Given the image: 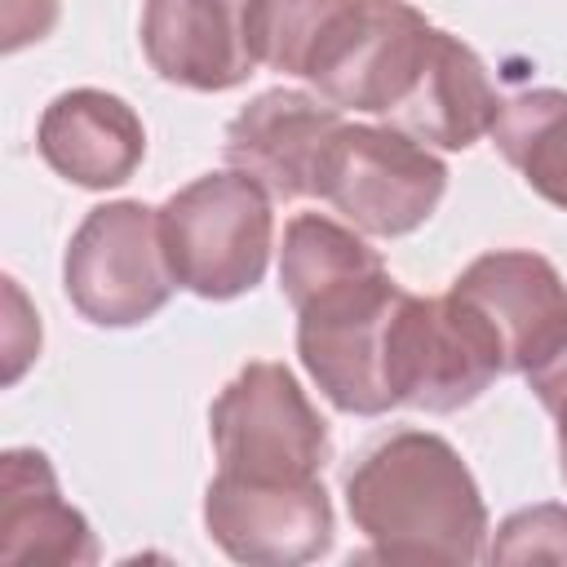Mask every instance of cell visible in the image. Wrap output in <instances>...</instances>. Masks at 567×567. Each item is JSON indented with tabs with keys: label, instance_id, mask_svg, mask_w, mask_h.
Wrapping results in <instances>:
<instances>
[{
	"label": "cell",
	"instance_id": "obj_1",
	"mask_svg": "<svg viewBox=\"0 0 567 567\" xmlns=\"http://www.w3.org/2000/svg\"><path fill=\"white\" fill-rule=\"evenodd\" d=\"M346 509L381 563L487 558V505L461 452L434 430H394L346 474Z\"/></svg>",
	"mask_w": 567,
	"mask_h": 567
},
{
	"label": "cell",
	"instance_id": "obj_2",
	"mask_svg": "<svg viewBox=\"0 0 567 567\" xmlns=\"http://www.w3.org/2000/svg\"><path fill=\"white\" fill-rule=\"evenodd\" d=\"M159 230L177 288L204 301L244 297L270 261V190L239 168L204 173L159 204Z\"/></svg>",
	"mask_w": 567,
	"mask_h": 567
},
{
	"label": "cell",
	"instance_id": "obj_3",
	"mask_svg": "<svg viewBox=\"0 0 567 567\" xmlns=\"http://www.w3.org/2000/svg\"><path fill=\"white\" fill-rule=\"evenodd\" d=\"M408 288L394 275L368 270L341 279L297 306V354L310 381L337 412L381 416L394 408L390 394V332Z\"/></svg>",
	"mask_w": 567,
	"mask_h": 567
},
{
	"label": "cell",
	"instance_id": "obj_4",
	"mask_svg": "<svg viewBox=\"0 0 567 567\" xmlns=\"http://www.w3.org/2000/svg\"><path fill=\"white\" fill-rule=\"evenodd\" d=\"M208 439L221 474L261 483L319 478L332 456L328 421L275 359H257L221 385L208 408Z\"/></svg>",
	"mask_w": 567,
	"mask_h": 567
},
{
	"label": "cell",
	"instance_id": "obj_5",
	"mask_svg": "<svg viewBox=\"0 0 567 567\" xmlns=\"http://www.w3.org/2000/svg\"><path fill=\"white\" fill-rule=\"evenodd\" d=\"M62 288L71 306L97 328H137L159 315L177 288L159 208L142 199L89 208L66 244Z\"/></svg>",
	"mask_w": 567,
	"mask_h": 567
},
{
	"label": "cell",
	"instance_id": "obj_6",
	"mask_svg": "<svg viewBox=\"0 0 567 567\" xmlns=\"http://www.w3.org/2000/svg\"><path fill=\"white\" fill-rule=\"evenodd\" d=\"M447 190V164L394 124H341L323 168L319 199H328L363 235L399 239L430 221Z\"/></svg>",
	"mask_w": 567,
	"mask_h": 567
},
{
	"label": "cell",
	"instance_id": "obj_7",
	"mask_svg": "<svg viewBox=\"0 0 567 567\" xmlns=\"http://www.w3.org/2000/svg\"><path fill=\"white\" fill-rule=\"evenodd\" d=\"M496 377H505V354L474 306H465L452 288L443 297L403 292L390 332L394 408L456 412Z\"/></svg>",
	"mask_w": 567,
	"mask_h": 567
},
{
	"label": "cell",
	"instance_id": "obj_8",
	"mask_svg": "<svg viewBox=\"0 0 567 567\" xmlns=\"http://www.w3.org/2000/svg\"><path fill=\"white\" fill-rule=\"evenodd\" d=\"M204 527L213 545L252 567H297L332 549V501L323 478H235L213 474L204 492Z\"/></svg>",
	"mask_w": 567,
	"mask_h": 567
},
{
	"label": "cell",
	"instance_id": "obj_9",
	"mask_svg": "<svg viewBox=\"0 0 567 567\" xmlns=\"http://www.w3.org/2000/svg\"><path fill=\"white\" fill-rule=\"evenodd\" d=\"M439 27L403 0H359L310 84L323 102L363 115H394L412 93Z\"/></svg>",
	"mask_w": 567,
	"mask_h": 567
},
{
	"label": "cell",
	"instance_id": "obj_10",
	"mask_svg": "<svg viewBox=\"0 0 567 567\" xmlns=\"http://www.w3.org/2000/svg\"><path fill=\"white\" fill-rule=\"evenodd\" d=\"M452 292L496 332L505 372H532L567 341V284L558 266L532 248H496L474 257Z\"/></svg>",
	"mask_w": 567,
	"mask_h": 567
},
{
	"label": "cell",
	"instance_id": "obj_11",
	"mask_svg": "<svg viewBox=\"0 0 567 567\" xmlns=\"http://www.w3.org/2000/svg\"><path fill=\"white\" fill-rule=\"evenodd\" d=\"M346 124L341 106L301 89H266L226 124V164L257 177L270 199L319 195L323 155Z\"/></svg>",
	"mask_w": 567,
	"mask_h": 567
},
{
	"label": "cell",
	"instance_id": "obj_12",
	"mask_svg": "<svg viewBox=\"0 0 567 567\" xmlns=\"http://www.w3.org/2000/svg\"><path fill=\"white\" fill-rule=\"evenodd\" d=\"M252 0H146L142 4V53L151 71L177 89L226 93L257 66Z\"/></svg>",
	"mask_w": 567,
	"mask_h": 567
},
{
	"label": "cell",
	"instance_id": "obj_13",
	"mask_svg": "<svg viewBox=\"0 0 567 567\" xmlns=\"http://www.w3.org/2000/svg\"><path fill=\"white\" fill-rule=\"evenodd\" d=\"M35 151L58 177L84 190H111L137 173L146 128L124 97L106 89H66L44 106Z\"/></svg>",
	"mask_w": 567,
	"mask_h": 567
},
{
	"label": "cell",
	"instance_id": "obj_14",
	"mask_svg": "<svg viewBox=\"0 0 567 567\" xmlns=\"http://www.w3.org/2000/svg\"><path fill=\"white\" fill-rule=\"evenodd\" d=\"M0 558L4 563H97L89 518L62 501L44 452L0 456Z\"/></svg>",
	"mask_w": 567,
	"mask_h": 567
},
{
	"label": "cell",
	"instance_id": "obj_15",
	"mask_svg": "<svg viewBox=\"0 0 567 567\" xmlns=\"http://www.w3.org/2000/svg\"><path fill=\"white\" fill-rule=\"evenodd\" d=\"M501 102L505 97H496L483 58L465 40H456L452 31L439 27L430 58H425L412 93L403 97V106L390 115V124L412 133L425 146L465 151L483 133H492Z\"/></svg>",
	"mask_w": 567,
	"mask_h": 567
},
{
	"label": "cell",
	"instance_id": "obj_16",
	"mask_svg": "<svg viewBox=\"0 0 567 567\" xmlns=\"http://www.w3.org/2000/svg\"><path fill=\"white\" fill-rule=\"evenodd\" d=\"M492 142L545 204L567 213V89H523L505 97Z\"/></svg>",
	"mask_w": 567,
	"mask_h": 567
},
{
	"label": "cell",
	"instance_id": "obj_17",
	"mask_svg": "<svg viewBox=\"0 0 567 567\" xmlns=\"http://www.w3.org/2000/svg\"><path fill=\"white\" fill-rule=\"evenodd\" d=\"M381 252L354 235L350 226L323 217V213H297L284 226V248H279V288L288 297V306L297 310L301 301H310L315 292L381 270Z\"/></svg>",
	"mask_w": 567,
	"mask_h": 567
},
{
	"label": "cell",
	"instance_id": "obj_18",
	"mask_svg": "<svg viewBox=\"0 0 567 567\" xmlns=\"http://www.w3.org/2000/svg\"><path fill=\"white\" fill-rule=\"evenodd\" d=\"M359 0H252L248 31L257 62L310 80L332 40L346 31Z\"/></svg>",
	"mask_w": 567,
	"mask_h": 567
},
{
	"label": "cell",
	"instance_id": "obj_19",
	"mask_svg": "<svg viewBox=\"0 0 567 567\" xmlns=\"http://www.w3.org/2000/svg\"><path fill=\"white\" fill-rule=\"evenodd\" d=\"M492 563H567V505H532L496 527Z\"/></svg>",
	"mask_w": 567,
	"mask_h": 567
},
{
	"label": "cell",
	"instance_id": "obj_20",
	"mask_svg": "<svg viewBox=\"0 0 567 567\" xmlns=\"http://www.w3.org/2000/svg\"><path fill=\"white\" fill-rule=\"evenodd\" d=\"M523 377H527L532 394L540 399V408L554 416L558 434H567V341L549 359H540L532 372H523Z\"/></svg>",
	"mask_w": 567,
	"mask_h": 567
},
{
	"label": "cell",
	"instance_id": "obj_21",
	"mask_svg": "<svg viewBox=\"0 0 567 567\" xmlns=\"http://www.w3.org/2000/svg\"><path fill=\"white\" fill-rule=\"evenodd\" d=\"M58 22V0H4V53L49 35Z\"/></svg>",
	"mask_w": 567,
	"mask_h": 567
},
{
	"label": "cell",
	"instance_id": "obj_22",
	"mask_svg": "<svg viewBox=\"0 0 567 567\" xmlns=\"http://www.w3.org/2000/svg\"><path fill=\"white\" fill-rule=\"evenodd\" d=\"M558 474L567 483V434H558Z\"/></svg>",
	"mask_w": 567,
	"mask_h": 567
}]
</instances>
